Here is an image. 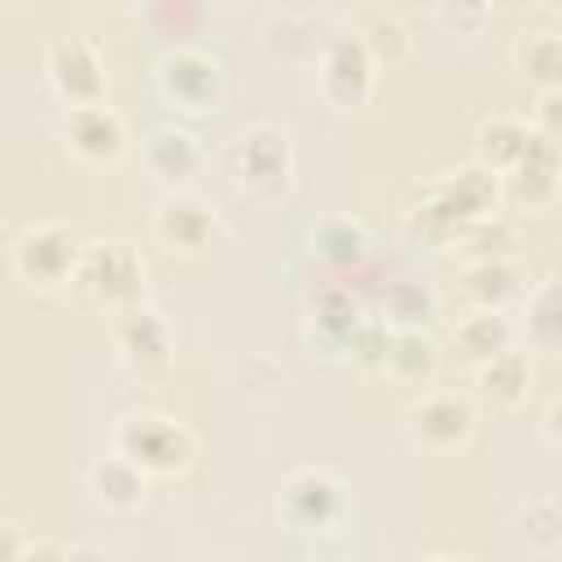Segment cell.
<instances>
[{
  "mask_svg": "<svg viewBox=\"0 0 562 562\" xmlns=\"http://www.w3.org/2000/svg\"><path fill=\"white\" fill-rule=\"evenodd\" d=\"M496 193H501L496 171H487V167H461V171L443 176L430 189V198L413 211L408 228L422 233L426 241H443V237L461 233L470 220L492 215L496 211Z\"/></svg>",
  "mask_w": 562,
  "mask_h": 562,
  "instance_id": "obj_1",
  "label": "cell"
},
{
  "mask_svg": "<svg viewBox=\"0 0 562 562\" xmlns=\"http://www.w3.org/2000/svg\"><path fill=\"white\" fill-rule=\"evenodd\" d=\"M114 452L140 465L145 474H180L193 461V439L189 430L167 417V413H127L114 430Z\"/></svg>",
  "mask_w": 562,
  "mask_h": 562,
  "instance_id": "obj_2",
  "label": "cell"
},
{
  "mask_svg": "<svg viewBox=\"0 0 562 562\" xmlns=\"http://www.w3.org/2000/svg\"><path fill=\"white\" fill-rule=\"evenodd\" d=\"M79 255H83V246H79L75 228L70 224H57V220H44V224H31L13 241V272L26 285L53 290L61 281H75Z\"/></svg>",
  "mask_w": 562,
  "mask_h": 562,
  "instance_id": "obj_3",
  "label": "cell"
},
{
  "mask_svg": "<svg viewBox=\"0 0 562 562\" xmlns=\"http://www.w3.org/2000/svg\"><path fill=\"white\" fill-rule=\"evenodd\" d=\"M75 281L88 290V299L123 307L145 294V259L127 241H92L79 255Z\"/></svg>",
  "mask_w": 562,
  "mask_h": 562,
  "instance_id": "obj_4",
  "label": "cell"
},
{
  "mask_svg": "<svg viewBox=\"0 0 562 562\" xmlns=\"http://www.w3.org/2000/svg\"><path fill=\"white\" fill-rule=\"evenodd\" d=\"M277 509L294 531H329L347 514V487L329 470H294L277 492Z\"/></svg>",
  "mask_w": 562,
  "mask_h": 562,
  "instance_id": "obj_5",
  "label": "cell"
},
{
  "mask_svg": "<svg viewBox=\"0 0 562 562\" xmlns=\"http://www.w3.org/2000/svg\"><path fill=\"white\" fill-rule=\"evenodd\" d=\"M233 162H237V176L246 189L255 193H281L290 184V171H294V149H290V136L272 123H259L250 132L237 136V149H233Z\"/></svg>",
  "mask_w": 562,
  "mask_h": 562,
  "instance_id": "obj_6",
  "label": "cell"
},
{
  "mask_svg": "<svg viewBox=\"0 0 562 562\" xmlns=\"http://www.w3.org/2000/svg\"><path fill=\"white\" fill-rule=\"evenodd\" d=\"M158 88L167 101H176L180 110H215L220 92H224V75L220 61L198 53V48H171L158 57Z\"/></svg>",
  "mask_w": 562,
  "mask_h": 562,
  "instance_id": "obj_7",
  "label": "cell"
},
{
  "mask_svg": "<svg viewBox=\"0 0 562 562\" xmlns=\"http://www.w3.org/2000/svg\"><path fill=\"white\" fill-rule=\"evenodd\" d=\"M44 70H48V83L53 92L66 101V105H92L105 97V66L97 57V48L79 35H66L48 48L44 57Z\"/></svg>",
  "mask_w": 562,
  "mask_h": 562,
  "instance_id": "obj_8",
  "label": "cell"
},
{
  "mask_svg": "<svg viewBox=\"0 0 562 562\" xmlns=\"http://www.w3.org/2000/svg\"><path fill=\"white\" fill-rule=\"evenodd\" d=\"M114 347H119L127 369L158 373L171 360V329H167V321L154 307H145L136 299V303H123L114 312Z\"/></svg>",
  "mask_w": 562,
  "mask_h": 562,
  "instance_id": "obj_9",
  "label": "cell"
},
{
  "mask_svg": "<svg viewBox=\"0 0 562 562\" xmlns=\"http://www.w3.org/2000/svg\"><path fill=\"white\" fill-rule=\"evenodd\" d=\"M404 426H408L413 443H422L430 452H452V448L470 443V435H474V408L461 395L435 391V395H422L404 413Z\"/></svg>",
  "mask_w": 562,
  "mask_h": 562,
  "instance_id": "obj_10",
  "label": "cell"
},
{
  "mask_svg": "<svg viewBox=\"0 0 562 562\" xmlns=\"http://www.w3.org/2000/svg\"><path fill=\"white\" fill-rule=\"evenodd\" d=\"M378 79V61L360 44V35H342L321 57V92L334 105H364Z\"/></svg>",
  "mask_w": 562,
  "mask_h": 562,
  "instance_id": "obj_11",
  "label": "cell"
},
{
  "mask_svg": "<svg viewBox=\"0 0 562 562\" xmlns=\"http://www.w3.org/2000/svg\"><path fill=\"white\" fill-rule=\"evenodd\" d=\"M66 145H70L83 162L105 167V162H114V158L123 154L127 127H123V119H119L110 105H101V101H92V105H70V114H66Z\"/></svg>",
  "mask_w": 562,
  "mask_h": 562,
  "instance_id": "obj_12",
  "label": "cell"
},
{
  "mask_svg": "<svg viewBox=\"0 0 562 562\" xmlns=\"http://www.w3.org/2000/svg\"><path fill=\"white\" fill-rule=\"evenodd\" d=\"M505 176H509V193L522 206H549L553 193H558V140L553 136H540L531 127V140H527L522 158Z\"/></svg>",
  "mask_w": 562,
  "mask_h": 562,
  "instance_id": "obj_13",
  "label": "cell"
},
{
  "mask_svg": "<svg viewBox=\"0 0 562 562\" xmlns=\"http://www.w3.org/2000/svg\"><path fill=\"white\" fill-rule=\"evenodd\" d=\"M154 233L162 237V246L171 250H206L211 237H215V211L189 193H171L158 215H154Z\"/></svg>",
  "mask_w": 562,
  "mask_h": 562,
  "instance_id": "obj_14",
  "label": "cell"
},
{
  "mask_svg": "<svg viewBox=\"0 0 562 562\" xmlns=\"http://www.w3.org/2000/svg\"><path fill=\"white\" fill-rule=\"evenodd\" d=\"M145 167L162 180V184H184L198 167H202V149L184 127H158L145 140Z\"/></svg>",
  "mask_w": 562,
  "mask_h": 562,
  "instance_id": "obj_15",
  "label": "cell"
},
{
  "mask_svg": "<svg viewBox=\"0 0 562 562\" xmlns=\"http://www.w3.org/2000/svg\"><path fill=\"white\" fill-rule=\"evenodd\" d=\"M474 382H479V391H483L492 404L514 408V404H522V400H527V391H531V364H527V356H522V351L501 347L496 356L479 360Z\"/></svg>",
  "mask_w": 562,
  "mask_h": 562,
  "instance_id": "obj_16",
  "label": "cell"
},
{
  "mask_svg": "<svg viewBox=\"0 0 562 562\" xmlns=\"http://www.w3.org/2000/svg\"><path fill=\"white\" fill-rule=\"evenodd\" d=\"M527 140H531V123H522L514 114H496L474 132V158H479V167L501 176L522 158Z\"/></svg>",
  "mask_w": 562,
  "mask_h": 562,
  "instance_id": "obj_17",
  "label": "cell"
},
{
  "mask_svg": "<svg viewBox=\"0 0 562 562\" xmlns=\"http://www.w3.org/2000/svg\"><path fill=\"white\" fill-rule=\"evenodd\" d=\"M145 470L140 465H132L127 457H105V461H97L92 470H88V487H92V496L101 501V505H110V509H136L140 501H145Z\"/></svg>",
  "mask_w": 562,
  "mask_h": 562,
  "instance_id": "obj_18",
  "label": "cell"
},
{
  "mask_svg": "<svg viewBox=\"0 0 562 562\" xmlns=\"http://www.w3.org/2000/svg\"><path fill=\"white\" fill-rule=\"evenodd\" d=\"M461 290L474 307H505L514 294H518V268L505 259V255H492V259H474L465 272H461Z\"/></svg>",
  "mask_w": 562,
  "mask_h": 562,
  "instance_id": "obj_19",
  "label": "cell"
},
{
  "mask_svg": "<svg viewBox=\"0 0 562 562\" xmlns=\"http://www.w3.org/2000/svg\"><path fill=\"white\" fill-rule=\"evenodd\" d=\"M435 364H439V351H435V342H430L422 329H395V334H391V347H386L382 369H386L395 382H408V386L430 382Z\"/></svg>",
  "mask_w": 562,
  "mask_h": 562,
  "instance_id": "obj_20",
  "label": "cell"
},
{
  "mask_svg": "<svg viewBox=\"0 0 562 562\" xmlns=\"http://www.w3.org/2000/svg\"><path fill=\"white\" fill-rule=\"evenodd\" d=\"M509 321L501 316V307H479V312H470L461 325H457V347L479 364V360H487V356H496L501 347H509Z\"/></svg>",
  "mask_w": 562,
  "mask_h": 562,
  "instance_id": "obj_21",
  "label": "cell"
},
{
  "mask_svg": "<svg viewBox=\"0 0 562 562\" xmlns=\"http://www.w3.org/2000/svg\"><path fill=\"white\" fill-rule=\"evenodd\" d=\"M518 70L536 83V88H558L562 83V44L558 31H531L518 44Z\"/></svg>",
  "mask_w": 562,
  "mask_h": 562,
  "instance_id": "obj_22",
  "label": "cell"
},
{
  "mask_svg": "<svg viewBox=\"0 0 562 562\" xmlns=\"http://www.w3.org/2000/svg\"><path fill=\"white\" fill-rule=\"evenodd\" d=\"M364 246H369L364 224H360V220H347V215L325 220V224L312 233V250H316L325 263H356V259L364 255Z\"/></svg>",
  "mask_w": 562,
  "mask_h": 562,
  "instance_id": "obj_23",
  "label": "cell"
},
{
  "mask_svg": "<svg viewBox=\"0 0 562 562\" xmlns=\"http://www.w3.org/2000/svg\"><path fill=\"white\" fill-rule=\"evenodd\" d=\"M435 307H439V299L422 281H400L386 290V321L395 329H422L435 316Z\"/></svg>",
  "mask_w": 562,
  "mask_h": 562,
  "instance_id": "obj_24",
  "label": "cell"
},
{
  "mask_svg": "<svg viewBox=\"0 0 562 562\" xmlns=\"http://www.w3.org/2000/svg\"><path fill=\"white\" fill-rule=\"evenodd\" d=\"M527 334H531L544 351H558V342H562V299H558V281H540L536 294L527 299Z\"/></svg>",
  "mask_w": 562,
  "mask_h": 562,
  "instance_id": "obj_25",
  "label": "cell"
},
{
  "mask_svg": "<svg viewBox=\"0 0 562 562\" xmlns=\"http://www.w3.org/2000/svg\"><path fill=\"white\" fill-rule=\"evenodd\" d=\"M356 321H360L356 303H351L347 294H338V290H325V294L312 303V325H316V334H321L325 347H338V351H342V342H347V334H351Z\"/></svg>",
  "mask_w": 562,
  "mask_h": 562,
  "instance_id": "obj_26",
  "label": "cell"
},
{
  "mask_svg": "<svg viewBox=\"0 0 562 562\" xmlns=\"http://www.w3.org/2000/svg\"><path fill=\"white\" fill-rule=\"evenodd\" d=\"M391 334H395V325L391 321H373V316H360L356 325H351V334H347V342H342V351L360 364V369H382V360H386V347H391Z\"/></svg>",
  "mask_w": 562,
  "mask_h": 562,
  "instance_id": "obj_27",
  "label": "cell"
},
{
  "mask_svg": "<svg viewBox=\"0 0 562 562\" xmlns=\"http://www.w3.org/2000/svg\"><path fill=\"white\" fill-rule=\"evenodd\" d=\"M461 237H465V246H470L474 259L509 255V246H514V228H509V220H501V215H479V220H470V224L461 228Z\"/></svg>",
  "mask_w": 562,
  "mask_h": 562,
  "instance_id": "obj_28",
  "label": "cell"
},
{
  "mask_svg": "<svg viewBox=\"0 0 562 562\" xmlns=\"http://www.w3.org/2000/svg\"><path fill=\"white\" fill-rule=\"evenodd\" d=\"M360 44L369 48V57L382 66H395V61H404L408 57V31L400 26V22H391V18H373L369 22V31L360 35Z\"/></svg>",
  "mask_w": 562,
  "mask_h": 562,
  "instance_id": "obj_29",
  "label": "cell"
},
{
  "mask_svg": "<svg viewBox=\"0 0 562 562\" xmlns=\"http://www.w3.org/2000/svg\"><path fill=\"white\" fill-rule=\"evenodd\" d=\"M522 527H527V540H531L536 549H544V553H553V549L562 544V514H558V505H553L549 496L527 505Z\"/></svg>",
  "mask_w": 562,
  "mask_h": 562,
  "instance_id": "obj_30",
  "label": "cell"
},
{
  "mask_svg": "<svg viewBox=\"0 0 562 562\" xmlns=\"http://www.w3.org/2000/svg\"><path fill=\"white\" fill-rule=\"evenodd\" d=\"M492 0H439V13L448 18V26L457 31H474L483 18H487Z\"/></svg>",
  "mask_w": 562,
  "mask_h": 562,
  "instance_id": "obj_31",
  "label": "cell"
},
{
  "mask_svg": "<svg viewBox=\"0 0 562 562\" xmlns=\"http://www.w3.org/2000/svg\"><path fill=\"white\" fill-rule=\"evenodd\" d=\"M558 105H562V92H558V88H540L536 123H531L540 136H553V140H558V132H562V110H558Z\"/></svg>",
  "mask_w": 562,
  "mask_h": 562,
  "instance_id": "obj_32",
  "label": "cell"
},
{
  "mask_svg": "<svg viewBox=\"0 0 562 562\" xmlns=\"http://www.w3.org/2000/svg\"><path fill=\"white\" fill-rule=\"evenodd\" d=\"M22 536H18V527H4L0 522V562H13V558H22Z\"/></svg>",
  "mask_w": 562,
  "mask_h": 562,
  "instance_id": "obj_33",
  "label": "cell"
}]
</instances>
